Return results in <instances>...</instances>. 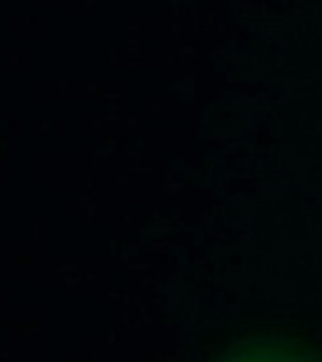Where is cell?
<instances>
[{"instance_id":"1","label":"cell","mask_w":322,"mask_h":362,"mask_svg":"<svg viewBox=\"0 0 322 362\" xmlns=\"http://www.w3.org/2000/svg\"><path fill=\"white\" fill-rule=\"evenodd\" d=\"M219 362H322V355L284 339H249L226 352Z\"/></svg>"}]
</instances>
